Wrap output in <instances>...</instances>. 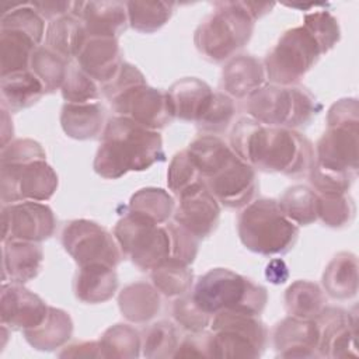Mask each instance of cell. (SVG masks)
I'll use <instances>...</instances> for the list:
<instances>
[{"instance_id":"44","label":"cell","mask_w":359,"mask_h":359,"mask_svg":"<svg viewBox=\"0 0 359 359\" xmlns=\"http://www.w3.org/2000/svg\"><path fill=\"white\" fill-rule=\"evenodd\" d=\"M202 177L192 161L188 150L178 151L170 161L167 171V184L168 188L178 196L188 187L201 181Z\"/></svg>"},{"instance_id":"3","label":"cell","mask_w":359,"mask_h":359,"mask_svg":"<svg viewBox=\"0 0 359 359\" xmlns=\"http://www.w3.org/2000/svg\"><path fill=\"white\" fill-rule=\"evenodd\" d=\"M164 160L158 130L116 115L105 123L93 167L100 177L116 180L129 171H144Z\"/></svg>"},{"instance_id":"50","label":"cell","mask_w":359,"mask_h":359,"mask_svg":"<svg viewBox=\"0 0 359 359\" xmlns=\"http://www.w3.org/2000/svg\"><path fill=\"white\" fill-rule=\"evenodd\" d=\"M189 356L209 358L208 332H191V335L180 341L178 348L174 352L172 358H189Z\"/></svg>"},{"instance_id":"36","label":"cell","mask_w":359,"mask_h":359,"mask_svg":"<svg viewBox=\"0 0 359 359\" xmlns=\"http://www.w3.org/2000/svg\"><path fill=\"white\" fill-rule=\"evenodd\" d=\"M70 62L46 46H38L31 56L29 70L42 83L45 93L62 88Z\"/></svg>"},{"instance_id":"29","label":"cell","mask_w":359,"mask_h":359,"mask_svg":"<svg viewBox=\"0 0 359 359\" xmlns=\"http://www.w3.org/2000/svg\"><path fill=\"white\" fill-rule=\"evenodd\" d=\"M27 342L38 351H53L65 345L73 332V321L70 316L49 306L43 321L29 330L22 331Z\"/></svg>"},{"instance_id":"16","label":"cell","mask_w":359,"mask_h":359,"mask_svg":"<svg viewBox=\"0 0 359 359\" xmlns=\"http://www.w3.org/2000/svg\"><path fill=\"white\" fill-rule=\"evenodd\" d=\"M1 241L21 240L39 243L49 238L56 227L52 209L41 202L24 201L1 208Z\"/></svg>"},{"instance_id":"5","label":"cell","mask_w":359,"mask_h":359,"mask_svg":"<svg viewBox=\"0 0 359 359\" xmlns=\"http://www.w3.org/2000/svg\"><path fill=\"white\" fill-rule=\"evenodd\" d=\"M243 245L261 255L289 252L299 237V226L280 209L278 201L261 198L243 208L237 217Z\"/></svg>"},{"instance_id":"49","label":"cell","mask_w":359,"mask_h":359,"mask_svg":"<svg viewBox=\"0 0 359 359\" xmlns=\"http://www.w3.org/2000/svg\"><path fill=\"white\" fill-rule=\"evenodd\" d=\"M142 83H146V79L142 74V72L136 66L123 62V65L121 66L116 76L107 84L101 86V91L109 101L114 97H116L118 94L123 93L125 90H128L136 84H142Z\"/></svg>"},{"instance_id":"46","label":"cell","mask_w":359,"mask_h":359,"mask_svg":"<svg viewBox=\"0 0 359 359\" xmlns=\"http://www.w3.org/2000/svg\"><path fill=\"white\" fill-rule=\"evenodd\" d=\"M234 112H236V107L233 100L222 91H215L213 102L209 111L206 112V115L198 123V128L202 129L203 132H208V135H216V133L224 132L230 125L234 116Z\"/></svg>"},{"instance_id":"28","label":"cell","mask_w":359,"mask_h":359,"mask_svg":"<svg viewBox=\"0 0 359 359\" xmlns=\"http://www.w3.org/2000/svg\"><path fill=\"white\" fill-rule=\"evenodd\" d=\"M122 316L130 323L143 324L156 317L160 311V293L154 285L146 282H135L122 289L118 297Z\"/></svg>"},{"instance_id":"34","label":"cell","mask_w":359,"mask_h":359,"mask_svg":"<svg viewBox=\"0 0 359 359\" xmlns=\"http://www.w3.org/2000/svg\"><path fill=\"white\" fill-rule=\"evenodd\" d=\"M154 287L167 297H180L189 293L194 283V272L189 265L167 259L150 271Z\"/></svg>"},{"instance_id":"19","label":"cell","mask_w":359,"mask_h":359,"mask_svg":"<svg viewBox=\"0 0 359 359\" xmlns=\"http://www.w3.org/2000/svg\"><path fill=\"white\" fill-rule=\"evenodd\" d=\"M1 325L25 331L39 325L48 314L49 306L35 293L20 283H3L0 300Z\"/></svg>"},{"instance_id":"8","label":"cell","mask_w":359,"mask_h":359,"mask_svg":"<svg viewBox=\"0 0 359 359\" xmlns=\"http://www.w3.org/2000/svg\"><path fill=\"white\" fill-rule=\"evenodd\" d=\"M199 174L210 194L226 208H244L252 202L258 191L255 170L243 161L230 146L205 161Z\"/></svg>"},{"instance_id":"11","label":"cell","mask_w":359,"mask_h":359,"mask_svg":"<svg viewBox=\"0 0 359 359\" xmlns=\"http://www.w3.org/2000/svg\"><path fill=\"white\" fill-rule=\"evenodd\" d=\"M114 236L122 250L140 271H151L171 255L167 224L161 226L133 212H126L114 227Z\"/></svg>"},{"instance_id":"45","label":"cell","mask_w":359,"mask_h":359,"mask_svg":"<svg viewBox=\"0 0 359 359\" xmlns=\"http://www.w3.org/2000/svg\"><path fill=\"white\" fill-rule=\"evenodd\" d=\"M174 320L189 332H203L212 321V316L205 313L189 293L175 299L172 304Z\"/></svg>"},{"instance_id":"33","label":"cell","mask_w":359,"mask_h":359,"mask_svg":"<svg viewBox=\"0 0 359 359\" xmlns=\"http://www.w3.org/2000/svg\"><path fill=\"white\" fill-rule=\"evenodd\" d=\"M325 294L310 280L293 282L285 293V307L293 317L316 320L325 307Z\"/></svg>"},{"instance_id":"41","label":"cell","mask_w":359,"mask_h":359,"mask_svg":"<svg viewBox=\"0 0 359 359\" xmlns=\"http://www.w3.org/2000/svg\"><path fill=\"white\" fill-rule=\"evenodd\" d=\"M318 195L317 215L328 227L341 229L349 226L355 217V202L348 194Z\"/></svg>"},{"instance_id":"47","label":"cell","mask_w":359,"mask_h":359,"mask_svg":"<svg viewBox=\"0 0 359 359\" xmlns=\"http://www.w3.org/2000/svg\"><path fill=\"white\" fill-rule=\"evenodd\" d=\"M170 240H171V255L170 259L178 261L181 264L189 265L194 262L198 254L199 238L189 233L187 229L180 226L178 223H168L167 224Z\"/></svg>"},{"instance_id":"38","label":"cell","mask_w":359,"mask_h":359,"mask_svg":"<svg viewBox=\"0 0 359 359\" xmlns=\"http://www.w3.org/2000/svg\"><path fill=\"white\" fill-rule=\"evenodd\" d=\"M283 213L296 224L307 226L318 219V195L306 185H294L285 191L278 201Z\"/></svg>"},{"instance_id":"39","label":"cell","mask_w":359,"mask_h":359,"mask_svg":"<svg viewBox=\"0 0 359 359\" xmlns=\"http://www.w3.org/2000/svg\"><path fill=\"white\" fill-rule=\"evenodd\" d=\"M104 358H137L142 349V337L128 324L109 327L100 338Z\"/></svg>"},{"instance_id":"23","label":"cell","mask_w":359,"mask_h":359,"mask_svg":"<svg viewBox=\"0 0 359 359\" xmlns=\"http://www.w3.org/2000/svg\"><path fill=\"white\" fill-rule=\"evenodd\" d=\"M167 94L174 116L196 125L206 115L215 98V91L209 84L196 77H185L175 81L167 90Z\"/></svg>"},{"instance_id":"14","label":"cell","mask_w":359,"mask_h":359,"mask_svg":"<svg viewBox=\"0 0 359 359\" xmlns=\"http://www.w3.org/2000/svg\"><path fill=\"white\" fill-rule=\"evenodd\" d=\"M57 188V174L46 160L25 164H1V202L34 201L43 202L52 198Z\"/></svg>"},{"instance_id":"21","label":"cell","mask_w":359,"mask_h":359,"mask_svg":"<svg viewBox=\"0 0 359 359\" xmlns=\"http://www.w3.org/2000/svg\"><path fill=\"white\" fill-rule=\"evenodd\" d=\"M276 356L314 358L318 356V325L316 320L289 316L276 324L272 332Z\"/></svg>"},{"instance_id":"20","label":"cell","mask_w":359,"mask_h":359,"mask_svg":"<svg viewBox=\"0 0 359 359\" xmlns=\"http://www.w3.org/2000/svg\"><path fill=\"white\" fill-rule=\"evenodd\" d=\"M70 14L83 22L87 36L118 39L129 24L122 1H74Z\"/></svg>"},{"instance_id":"51","label":"cell","mask_w":359,"mask_h":359,"mask_svg":"<svg viewBox=\"0 0 359 359\" xmlns=\"http://www.w3.org/2000/svg\"><path fill=\"white\" fill-rule=\"evenodd\" d=\"M60 358H104L100 341L76 342L66 346L60 353Z\"/></svg>"},{"instance_id":"25","label":"cell","mask_w":359,"mask_h":359,"mask_svg":"<svg viewBox=\"0 0 359 359\" xmlns=\"http://www.w3.org/2000/svg\"><path fill=\"white\" fill-rule=\"evenodd\" d=\"M262 63L251 55H240L227 62L222 72V87L230 98H248L265 83Z\"/></svg>"},{"instance_id":"13","label":"cell","mask_w":359,"mask_h":359,"mask_svg":"<svg viewBox=\"0 0 359 359\" xmlns=\"http://www.w3.org/2000/svg\"><path fill=\"white\" fill-rule=\"evenodd\" d=\"M62 244L79 266L101 264L115 268L123 257L115 236L86 219L67 223L62 233Z\"/></svg>"},{"instance_id":"4","label":"cell","mask_w":359,"mask_h":359,"mask_svg":"<svg viewBox=\"0 0 359 359\" xmlns=\"http://www.w3.org/2000/svg\"><path fill=\"white\" fill-rule=\"evenodd\" d=\"M273 6V3L255 1L215 3V11L195 31L196 49L215 63L231 57L250 41L255 20L269 13Z\"/></svg>"},{"instance_id":"35","label":"cell","mask_w":359,"mask_h":359,"mask_svg":"<svg viewBox=\"0 0 359 359\" xmlns=\"http://www.w3.org/2000/svg\"><path fill=\"white\" fill-rule=\"evenodd\" d=\"M175 3L168 1H126L129 25L143 34L160 29L172 15Z\"/></svg>"},{"instance_id":"53","label":"cell","mask_w":359,"mask_h":359,"mask_svg":"<svg viewBox=\"0 0 359 359\" xmlns=\"http://www.w3.org/2000/svg\"><path fill=\"white\" fill-rule=\"evenodd\" d=\"M265 276L266 279L273 283V285H280L285 283L289 272H287V266L282 259H272L265 269Z\"/></svg>"},{"instance_id":"18","label":"cell","mask_w":359,"mask_h":359,"mask_svg":"<svg viewBox=\"0 0 359 359\" xmlns=\"http://www.w3.org/2000/svg\"><path fill=\"white\" fill-rule=\"evenodd\" d=\"M318 325V356L348 358L358 356L356 316L339 307H324L316 318Z\"/></svg>"},{"instance_id":"10","label":"cell","mask_w":359,"mask_h":359,"mask_svg":"<svg viewBox=\"0 0 359 359\" xmlns=\"http://www.w3.org/2000/svg\"><path fill=\"white\" fill-rule=\"evenodd\" d=\"M43 35V18L31 3H18L4 11L0 24L1 76L29 70L31 56Z\"/></svg>"},{"instance_id":"40","label":"cell","mask_w":359,"mask_h":359,"mask_svg":"<svg viewBox=\"0 0 359 359\" xmlns=\"http://www.w3.org/2000/svg\"><path fill=\"white\" fill-rule=\"evenodd\" d=\"M180 344V335L175 325L161 320L149 325L142 335V353L146 358L174 356Z\"/></svg>"},{"instance_id":"43","label":"cell","mask_w":359,"mask_h":359,"mask_svg":"<svg viewBox=\"0 0 359 359\" xmlns=\"http://www.w3.org/2000/svg\"><path fill=\"white\" fill-rule=\"evenodd\" d=\"M303 25L314 35L324 53L331 50L341 38L337 18L325 10L306 14Z\"/></svg>"},{"instance_id":"1","label":"cell","mask_w":359,"mask_h":359,"mask_svg":"<svg viewBox=\"0 0 359 359\" xmlns=\"http://www.w3.org/2000/svg\"><path fill=\"white\" fill-rule=\"evenodd\" d=\"M359 107L356 98H342L327 114V130L314 147L310 184L320 195L348 194L358 175Z\"/></svg>"},{"instance_id":"52","label":"cell","mask_w":359,"mask_h":359,"mask_svg":"<svg viewBox=\"0 0 359 359\" xmlns=\"http://www.w3.org/2000/svg\"><path fill=\"white\" fill-rule=\"evenodd\" d=\"M31 6L38 11V14L42 18H46L50 21L70 14L73 3L72 1H34Z\"/></svg>"},{"instance_id":"9","label":"cell","mask_w":359,"mask_h":359,"mask_svg":"<svg viewBox=\"0 0 359 359\" xmlns=\"http://www.w3.org/2000/svg\"><path fill=\"white\" fill-rule=\"evenodd\" d=\"M209 327V358H259L266 346L268 330L255 314L220 311Z\"/></svg>"},{"instance_id":"48","label":"cell","mask_w":359,"mask_h":359,"mask_svg":"<svg viewBox=\"0 0 359 359\" xmlns=\"http://www.w3.org/2000/svg\"><path fill=\"white\" fill-rule=\"evenodd\" d=\"M35 160H46L42 146L32 139L10 140L1 147V164H25Z\"/></svg>"},{"instance_id":"22","label":"cell","mask_w":359,"mask_h":359,"mask_svg":"<svg viewBox=\"0 0 359 359\" xmlns=\"http://www.w3.org/2000/svg\"><path fill=\"white\" fill-rule=\"evenodd\" d=\"M77 63L94 81L107 84L123 65L118 39L87 36L77 55Z\"/></svg>"},{"instance_id":"2","label":"cell","mask_w":359,"mask_h":359,"mask_svg":"<svg viewBox=\"0 0 359 359\" xmlns=\"http://www.w3.org/2000/svg\"><path fill=\"white\" fill-rule=\"evenodd\" d=\"M230 144L254 170L287 177L307 175L314 160V147L304 135L294 129L264 125L250 116L234 123Z\"/></svg>"},{"instance_id":"30","label":"cell","mask_w":359,"mask_h":359,"mask_svg":"<svg viewBox=\"0 0 359 359\" xmlns=\"http://www.w3.org/2000/svg\"><path fill=\"white\" fill-rule=\"evenodd\" d=\"M86 38L83 22L72 14H66L49 22L45 32V46L70 62L77 57Z\"/></svg>"},{"instance_id":"17","label":"cell","mask_w":359,"mask_h":359,"mask_svg":"<svg viewBox=\"0 0 359 359\" xmlns=\"http://www.w3.org/2000/svg\"><path fill=\"white\" fill-rule=\"evenodd\" d=\"M219 217V202L202 180L178 195V206L174 209V222L199 240L208 237L217 227Z\"/></svg>"},{"instance_id":"12","label":"cell","mask_w":359,"mask_h":359,"mask_svg":"<svg viewBox=\"0 0 359 359\" xmlns=\"http://www.w3.org/2000/svg\"><path fill=\"white\" fill-rule=\"evenodd\" d=\"M323 49L304 27L287 29L264 60L265 76L271 84L294 86L320 59Z\"/></svg>"},{"instance_id":"42","label":"cell","mask_w":359,"mask_h":359,"mask_svg":"<svg viewBox=\"0 0 359 359\" xmlns=\"http://www.w3.org/2000/svg\"><path fill=\"white\" fill-rule=\"evenodd\" d=\"M60 91L66 102H93L100 98L95 81L79 66L77 62H70Z\"/></svg>"},{"instance_id":"32","label":"cell","mask_w":359,"mask_h":359,"mask_svg":"<svg viewBox=\"0 0 359 359\" xmlns=\"http://www.w3.org/2000/svg\"><path fill=\"white\" fill-rule=\"evenodd\" d=\"M324 290L334 299H351L358 292V258L352 252L337 254L323 273Z\"/></svg>"},{"instance_id":"26","label":"cell","mask_w":359,"mask_h":359,"mask_svg":"<svg viewBox=\"0 0 359 359\" xmlns=\"http://www.w3.org/2000/svg\"><path fill=\"white\" fill-rule=\"evenodd\" d=\"M105 121L104 107L93 102H65L60 114L63 132L73 139L87 140L102 133Z\"/></svg>"},{"instance_id":"37","label":"cell","mask_w":359,"mask_h":359,"mask_svg":"<svg viewBox=\"0 0 359 359\" xmlns=\"http://www.w3.org/2000/svg\"><path fill=\"white\" fill-rule=\"evenodd\" d=\"M175 203L172 196L161 188H142L132 195L129 212L140 215L154 223H165L174 215Z\"/></svg>"},{"instance_id":"24","label":"cell","mask_w":359,"mask_h":359,"mask_svg":"<svg viewBox=\"0 0 359 359\" xmlns=\"http://www.w3.org/2000/svg\"><path fill=\"white\" fill-rule=\"evenodd\" d=\"M43 251L38 243L8 240L3 243V280L24 285L34 279L42 266Z\"/></svg>"},{"instance_id":"7","label":"cell","mask_w":359,"mask_h":359,"mask_svg":"<svg viewBox=\"0 0 359 359\" xmlns=\"http://www.w3.org/2000/svg\"><path fill=\"white\" fill-rule=\"evenodd\" d=\"M321 104L304 87L266 84L247 98L248 116L259 123L296 129L307 126Z\"/></svg>"},{"instance_id":"31","label":"cell","mask_w":359,"mask_h":359,"mask_svg":"<svg viewBox=\"0 0 359 359\" xmlns=\"http://www.w3.org/2000/svg\"><path fill=\"white\" fill-rule=\"evenodd\" d=\"M1 107L7 111H20L34 105L43 94V86L31 70L1 76Z\"/></svg>"},{"instance_id":"6","label":"cell","mask_w":359,"mask_h":359,"mask_svg":"<svg viewBox=\"0 0 359 359\" xmlns=\"http://www.w3.org/2000/svg\"><path fill=\"white\" fill-rule=\"evenodd\" d=\"M191 296L212 317L220 311L259 316L268 302L264 286L226 268H215L202 275L196 280Z\"/></svg>"},{"instance_id":"27","label":"cell","mask_w":359,"mask_h":359,"mask_svg":"<svg viewBox=\"0 0 359 359\" xmlns=\"http://www.w3.org/2000/svg\"><path fill=\"white\" fill-rule=\"evenodd\" d=\"M118 289L115 268L93 264L79 266L74 278V294L83 303L97 304L109 300Z\"/></svg>"},{"instance_id":"15","label":"cell","mask_w":359,"mask_h":359,"mask_svg":"<svg viewBox=\"0 0 359 359\" xmlns=\"http://www.w3.org/2000/svg\"><path fill=\"white\" fill-rule=\"evenodd\" d=\"M109 104L118 116L128 118L153 130L168 126L175 118L167 91L150 87L147 83L125 90L109 100Z\"/></svg>"}]
</instances>
